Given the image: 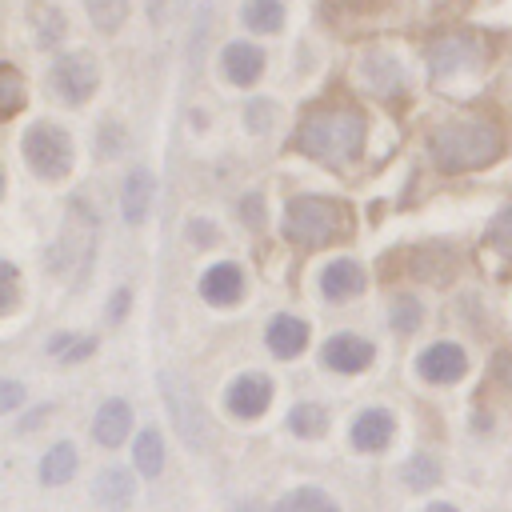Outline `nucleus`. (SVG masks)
Masks as SVG:
<instances>
[{
    "label": "nucleus",
    "instance_id": "f257e3e1",
    "mask_svg": "<svg viewBox=\"0 0 512 512\" xmlns=\"http://www.w3.org/2000/svg\"><path fill=\"white\" fill-rule=\"evenodd\" d=\"M296 144H300V152H308L324 164H344L364 144V116L356 108H312L300 120Z\"/></svg>",
    "mask_w": 512,
    "mask_h": 512
},
{
    "label": "nucleus",
    "instance_id": "f03ea898",
    "mask_svg": "<svg viewBox=\"0 0 512 512\" xmlns=\"http://www.w3.org/2000/svg\"><path fill=\"white\" fill-rule=\"evenodd\" d=\"M432 160L444 172H468V168H484L500 156L504 140L492 124H444L432 132Z\"/></svg>",
    "mask_w": 512,
    "mask_h": 512
},
{
    "label": "nucleus",
    "instance_id": "7ed1b4c3",
    "mask_svg": "<svg viewBox=\"0 0 512 512\" xmlns=\"http://www.w3.org/2000/svg\"><path fill=\"white\" fill-rule=\"evenodd\" d=\"M348 224V212L336 200H320V196H296L284 212V236L300 248H320L332 236H340Z\"/></svg>",
    "mask_w": 512,
    "mask_h": 512
},
{
    "label": "nucleus",
    "instance_id": "20e7f679",
    "mask_svg": "<svg viewBox=\"0 0 512 512\" xmlns=\"http://www.w3.org/2000/svg\"><path fill=\"white\" fill-rule=\"evenodd\" d=\"M24 160L32 164L36 176L60 180L72 168V140L56 124H32L24 132Z\"/></svg>",
    "mask_w": 512,
    "mask_h": 512
},
{
    "label": "nucleus",
    "instance_id": "39448f33",
    "mask_svg": "<svg viewBox=\"0 0 512 512\" xmlns=\"http://www.w3.org/2000/svg\"><path fill=\"white\" fill-rule=\"evenodd\" d=\"M160 392H164V404H168V412H172L176 432H180L192 448H200V444H204V408H200V400L192 396V388H188L180 376L160 372Z\"/></svg>",
    "mask_w": 512,
    "mask_h": 512
},
{
    "label": "nucleus",
    "instance_id": "423d86ee",
    "mask_svg": "<svg viewBox=\"0 0 512 512\" xmlns=\"http://www.w3.org/2000/svg\"><path fill=\"white\" fill-rule=\"evenodd\" d=\"M48 88H52L64 104L88 100L92 88H96V60H92L88 52H68V56H60V60L52 64V72H48Z\"/></svg>",
    "mask_w": 512,
    "mask_h": 512
},
{
    "label": "nucleus",
    "instance_id": "0eeeda50",
    "mask_svg": "<svg viewBox=\"0 0 512 512\" xmlns=\"http://www.w3.org/2000/svg\"><path fill=\"white\" fill-rule=\"evenodd\" d=\"M464 368H468L464 348H460V344H448V340L424 348L420 360H416V372H420L424 380H432V384H452V380L464 376Z\"/></svg>",
    "mask_w": 512,
    "mask_h": 512
},
{
    "label": "nucleus",
    "instance_id": "6e6552de",
    "mask_svg": "<svg viewBox=\"0 0 512 512\" xmlns=\"http://www.w3.org/2000/svg\"><path fill=\"white\" fill-rule=\"evenodd\" d=\"M268 400H272V384H268L260 372H248V376L232 380V388H228V408H232L236 416H244V420L260 416V412L268 408Z\"/></svg>",
    "mask_w": 512,
    "mask_h": 512
},
{
    "label": "nucleus",
    "instance_id": "1a4fd4ad",
    "mask_svg": "<svg viewBox=\"0 0 512 512\" xmlns=\"http://www.w3.org/2000/svg\"><path fill=\"white\" fill-rule=\"evenodd\" d=\"M324 364L336 368V372H360L372 364V344L352 336V332H340L324 344Z\"/></svg>",
    "mask_w": 512,
    "mask_h": 512
},
{
    "label": "nucleus",
    "instance_id": "9d476101",
    "mask_svg": "<svg viewBox=\"0 0 512 512\" xmlns=\"http://www.w3.org/2000/svg\"><path fill=\"white\" fill-rule=\"evenodd\" d=\"M392 432H396L392 412H384V408H368V412H360V420L352 424V444L364 448V452H380V448L392 440Z\"/></svg>",
    "mask_w": 512,
    "mask_h": 512
},
{
    "label": "nucleus",
    "instance_id": "9b49d317",
    "mask_svg": "<svg viewBox=\"0 0 512 512\" xmlns=\"http://www.w3.org/2000/svg\"><path fill=\"white\" fill-rule=\"evenodd\" d=\"M320 288H324L328 300H352L364 288V268L356 260H332L320 272Z\"/></svg>",
    "mask_w": 512,
    "mask_h": 512
},
{
    "label": "nucleus",
    "instance_id": "f8f14e48",
    "mask_svg": "<svg viewBox=\"0 0 512 512\" xmlns=\"http://www.w3.org/2000/svg\"><path fill=\"white\" fill-rule=\"evenodd\" d=\"M132 428V408L124 400H104L96 420H92V436L104 444V448H116Z\"/></svg>",
    "mask_w": 512,
    "mask_h": 512
},
{
    "label": "nucleus",
    "instance_id": "ddd939ff",
    "mask_svg": "<svg viewBox=\"0 0 512 512\" xmlns=\"http://www.w3.org/2000/svg\"><path fill=\"white\" fill-rule=\"evenodd\" d=\"M200 292H204L208 304H232V300H240V292H244V276H240L236 264H216V268L204 272Z\"/></svg>",
    "mask_w": 512,
    "mask_h": 512
},
{
    "label": "nucleus",
    "instance_id": "4468645a",
    "mask_svg": "<svg viewBox=\"0 0 512 512\" xmlns=\"http://www.w3.org/2000/svg\"><path fill=\"white\" fill-rule=\"evenodd\" d=\"M476 44L472 40H464V36H448V40H436L432 44V72H456V68H468V64H476Z\"/></svg>",
    "mask_w": 512,
    "mask_h": 512
},
{
    "label": "nucleus",
    "instance_id": "2eb2a0df",
    "mask_svg": "<svg viewBox=\"0 0 512 512\" xmlns=\"http://www.w3.org/2000/svg\"><path fill=\"white\" fill-rule=\"evenodd\" d=\"M224 72H228V80H236V84H252L260 72H264V52L256 48V44H228L224 48Z\"/></svg>",
    "mask_w": 512,
    "mask_h": 512
},
{
    "label": "nucleus",
    "instance_id": "dca6fc26",
    "mask_svg": "<svg viewBox=\"0 0 512 512\" xmlns=\"http://www.w3.org/2000/svg\"><path fill=\"white\" fill-rule=\"evenodd\" d=\"M304 344H308V324L304 320H296V316H276L272 324H268V348L276 352V356H296V352H304Z\"/></svg>",
    "mask_w": 512,
    "mask_h": 512
},
{
    "label": "nucleus",
    "instance_id": "f3484780",
    "mask_svg": "<svg viewBox=\"0 0 512 512\" xmlns=\"http://www.w3.org/2000/svg\"><path fill=\"white\" fill-rule=\"evenodd\" d=\"M152 208V172L148 168H136L128 180H124V220L128 224H140Z\"/></svg>",
    "mask_w": 512,
    "mask_h": 512
},
{
    "label": "nucleus",
    "instance_id": "a211bd4d",
    "mask_svg": "<svg viewBox=\"0 0 512 512\" xmlns=\"http://www.w3.org/2000/svg\"><path fill=\"white\" fill-rule=\"evenodd\" d=\"M72 472H76V448L68 440L52 444L40 460V480L44 484H64V480H72Z\"/></svg>",
    "mask_w": 512,
    "mask_h": 512
},
{
    "label": "nucleus",
    "instance_id": "6ab92c4d",
    "mask_svg": "<svg viewBox=\"0 0 512 512\" xmlns=\"http://www.w3.org/2000/svg\"><path fill=\"white\" fill-rule=\"evenodd\" d=\"M96 500L104 508H124L132 500V476L124 468H104L96 476Z\"/></svg>",
    "mask_w": 512,
    "mask_h": 512
},
{
    "label": "nucleus",
    "instance_id": "aec40b11",
    "mask_svg": "<svg viewBox=\"0 0 512 512\" xmlns=\"http://www.w3.org/2000/svg\"><path fill=\"white\" fill-rule=\"evenodd\" d=\"M132 460H136V468L144 476H160V468H164V440H160L156 428H144L132 440Z\"/></svg>",
    "mask_w": 512,
    "mask_h": 512
},
{
    "label": "nucleus",
    "instance_id": "412c9836",
    "mask_svg": "<svg viewBox=\"0 0 512 512\" xmlns=\"http://www.w3.org/2000/svg\"><path fill=\"white\" fill-rule=\"evenodd\" d=\"M272 512H340L332 500H328V492H320V488H292Z\"/></svg>",
    "mask_w": 512,
    "mask_h": 512
},
{
    "label": "nucleus",
    "instance_id": "4be33fe9",
    "mask_svg": "<svg viewBox=\"0 0 512 512\" xmlns=\"http://www.w3.org/2000/svg\"><path fill=\"white\" fill-rule=\"evenodd\" d=\"M244 24L252 32H276L284 24V8L280 0H248L244 4Z\"/></svg>",
    "mask_w": 512,
    "mask_h": 512
},
{
    "label": "nucleus",
    "instance_id": "5701e85b",
    "mask_svg": "<svg viewBox=\"0 0 512 512\" xmlns=\"http://www.w3.org/2000/svg\"><path fill=\"white\" fill-rule=\"evenodd\" d=\"M24 108V80L12 64H0V120Z\"/></svg>",
    "mask_w": 512,
    "mask_h": 512
},
{
    "label": "nucleus",
    "instance_id": "b1692460",
    "mask_svg": "<svg viewBox=\"0 0 512 512\" xmlns=\"http://www.w3.org/2000/svg\"><path fill=\"white\" fill-rule=\"evenodd\" d=\"M288 428L296 432V436H324V428H328V416H324V408L320 404H296L292 408V416H288Z\"/></svg>",
    "mask_w": 512,
    "mask_h": 512
},
{
    "label": "nucleus",
    "instance_id": "393cba45",
    "mask_svg": "<svg viewBox=\"0 0 512 512\" xmlns=\"http://www.w3.org/2000/svg\"><path fill=\"white\" fill-rule=\"evenodd\" d=\"M400 476H404V484L408 488H432V484H440V464L428 456V452H420V456H412L404 468H400Z\"/></svg>",
    "mask_w": 512,
    "mask_h": 512
},
{
    "label": "nucleus",
    "instance_id": "a878e982",
    "mask_svg": "<svg viewBox=\"0 0 512 512\" xmlns=\"http://www.w3.org/2000/svg\"><path fill=\"white\" fill-rule=\"evenodd\" d=\"M84 8L100 32H116L128 16V0H84Z\"/></svg>",
    "mask_w": 512,
    "mask_h": 512
},
{
    "label": "nucleus",
    "instance_id": "bb28decb",
    "mask_svg": "<svg viewBox=\"0 0 512 512\" xmlns=\"http://www.w3.org/2000/svg\"><path fill=\"white\" fill-rule=\"evenodd\" d=\"M92 348H96V340L92 336H56L52 344H48V352H56L64 364H72V360H84V356H92Z\"/></svg>",
    "mask_w": 512,
    "mask_h": 512
},
{
    "label": "nucleus",
    "instance_id": "cd10ccee",
    "mask_svg": "<svg viewBox=\"0 0 512 512\" xmlns=\"http://www.w3.org/2000/svg\"><path fill=\"white\" fill-rule=\"evenodd\" d=\"M488 244H492L496 252L512 256V204L492 220V228H488Z\"/></svg>",
    "mask_w": 512,
    "mask_h": 512
},
{
    "label": "nucleus",
    "instance_id": "c85d7f7f",
    "mask_svg": "<svg viewBox=\"0 0 512 512\" xmlns=\"http://www.w3.org/2000/svg\"><path fill=\"white\" fill-rule=\"evenodd\" d=\"M16 296H20V272L8 260H0V316L16 304Z\"/></svg>",
    "mask_w": 512,
    "mask_h": 512
},
{
    "label": "nucleus",
    "instance_id": "c756f323",
    "mask_svg": "<svg viewBox=\"0 0 512 512\" xmlns=\"http://www.w3.org/2000/svg\"><path fill=\"white\" fill-rule=\"evenodd\" d=\"M32 16L40 20V44H56L64 36V20L56 8H32Z\"/></svg>",
    "mask_w": 512,
    "mask_h": 512
},
{
    "label": "nucleus",
    "instance_id": "7c9ffc66",
    "mask_svg": "<svg viewBox=\"0 0 512 512\" xmlns=\"http://www.w3.org/2000/svg\"><path fill=\"white\" fill-rule=\"evenodd\" d=\"M392 324H396L400 332H412V328L420 324V304H416L412 296H400V300L392 304Z\"/></svg>",
    "mask_w": 512,
    "mask_h": 512
},
{
    "label": "nucleus",
    "instance_id": "2f4dec72",
    "mask_svg": "<svg viewBox=\"0 0 512 512\" xmlns=\"http://www.w3.org/2000/svg\"><path fill=\"white\" fill-rule=\"evenodd\" d=\"M488 372H492V380H496V384H504V388H512V348H500V352L492 356V364H488Z\"/></svg>",
    "mask_w": 512,
    "mask_h": 512
},
{
    "label": "nucleus",
    "instance_id": "473e14b6",
    "mask_svg": "<svg viewBox=\"0 0 512 512\" xmlns=\"http://www.w3.org/2000/svg\"><path fill=\"white\" fill-rule=\"evenodd\" d=\"M24 400V388L16 384V380H0V412H8V408H16Z\"/></svg>",
    "mask_w": 512,
    "mask_h": 512
},
{
    "label": "nucleus",
    "instance_id": "72a5a7b5",
    "mask_svg": "<svg viewBox=\"0 0 512 512\" xmlns=\"http://www.w3.org/2000/svg\"><path fill=\"white\" fill-rule=\"evenodd\" d=\"M188 232H192V240H196V244H212V240H216V232H212V228H204V220H192V228H188Z\"/></svg>",
    "mask_w": 512,
    "mask_h": 512
},
{
    "label": "nucleus",
    "instance_id": "f704fd0d",
    "mask_svg": "<svg viewBox=\"0 0 512 512\" xmlns=\"http://www.w3.org/2000/svg\"><path fill=\"white\" fill-rule=\"evenodd\" d=\"M424 512H456V508H452V504H428Z\"/></svg>",
    "mask_w": 512,
    "mask_h": 512
},
{
    "label": "nucleus",
    "instance_id": "c9c22d12",
    "mask_svg": "<svg viewBox=\"0 0 512 512\" xmlns=\"http://www.w3.org/2000/svg\"><path fill=\"white\" fill-rule=\"evenodd\" d=\"M0 192H4V180H0Z\"/></svg>",
    "mask_w": 512,
    "mask_h": 512
}]
</instances>
